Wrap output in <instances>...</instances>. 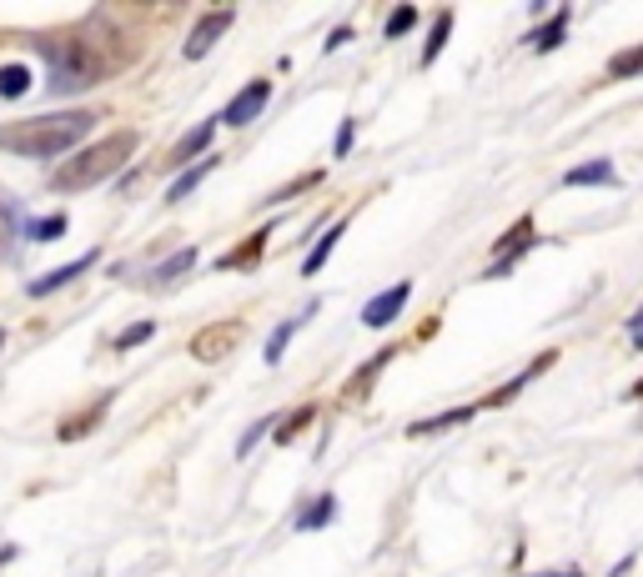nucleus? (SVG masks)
<instances>
[{"instance_id": "1", "label": "nucleus", "mask_w": 643, "mask_h": 577, "mask_svg": "<svg viewBox=\"0 0 643 577\" xmlns=\"http://www.w3.org/2000/svg\"><path fill=\"white\" fill-rule=\"evenodd\" d=\"M96 116L91 111H61V116H30V121H5L0 126V151L15 156H66L71 146L91 136Z\"/></svg>"}, {"instance_id": "2", "label": "nucleus", "mask_w": 643, "mask_h": 577, "mask_svg": "<svg viewBox=\"0 0 643 577\" xmlns=\"http://www.w3.org/2000/svg\"><path fill=\"white\" fill-rule=\"evenodd\" d=\"M36 51L46 55V66H51V80H46V91L61 101V96H81L101 86V76L111 71L101 51H96L86 36H40Z\"/></svg>"}, {"instance_id": "3", "label": "nucleus", "mask_w": 643, "mask_h": 577, "mask_svg": "<svg viewBox=\"0 0 643 577\" xmlns=\"http://www.w3.org/2000/svg\"><path fill=\"white\" fill-rule=\"evenodd\" d=\"M136 151V131H111L101 136L96 146H86V151H76L71 161H61V166L51 171V191H91V186L111 181L126 161H132Z\"/></svg>"}, {"instance_id": "4", "label": "nucleus", "mask_w": 643, "mask_h": 577, "mask_svg": "<svg viewBox=\"0 0 643 577\" xmlns=\"http://www.w3.org/2000/svg\"><path fill=\"white\" fill-rule=\"evenodd\" d=\"M242 337H247L242 322H211V327H201L197 337H191V356H197V362H226V356L242 347Z\"/></svg>"}, {"instance_id": "5", "label": "nucleus", "mask_w": 643, "mask_h": 577, "mask_svg": "<svg viewBox=\"0 0 643 577\" xmlns=\"http://www.w3.org/2000/svg\"><path fill=\"white\" fill-rule=\"evenodd\" d=\"M267 101H272V80H247L217 121H226V126H251V121L267 111Z\"/></svg>"}, {"instance_id": "6", "label": "nucleus", "mask_w": 643, "mask_h": 577, "mask_svg": "<svg viewBox=\"0 0 643 577\" xmlns=\"http://www.w3.org/2000/svg\"><path fill=\"white\" fill-rule=\"evenodd\" d=\"M232 21H237V11H207L197 21V30H191V40L182 46V55H186V61H201V55H207L211 46L226 36V30H232Z\"/></svg>"}, {"instance_id": "7", "label": "nucleus", "mask_w": 643, "mask_h": 577, "mask_svg": "<svg viewBox=\"0 0 643 577\" xmlns=\"http://www.w3.org/2000/svg\"><path fill=\"white\" fill-rule=\"evenodd\" d=\"M528 247H533V216H518V222H512L508 231H503V241H498V262L487 266V276H508Z\"/></svg>"}, {"instance_id": "8", "label": "nucleus", "mask_w": 643, "mask_h": 577, "mask_svg": "<svg viewBox=\"0 0 643 577\" xmlns=\"http://www.w3.org/2000/svg\"><path fill=\"white\" fill-rule=\"evenodd\" d=\"M407 297H412V281H393L387 291H378V297L362 306V327H387V322H397Z\"/></svg>"}, {"instance_id": "9", "label": "nucleus", "mask_w": 643, "mask_h": 577, "mask_svg": "<svg viewBox=\"0 0 643 577\" xmlns=\"http://www.w3.org/2000/svg\"><path fill=\"white\" fill-rule=\"evenodd\" d=\"M553 362H558V352H543L539 362H533V367H528V372H518V377H508V381H503V387H498V392H487L483 402H478V407H508L512 397L523 392V387H528V381H533V377H543V372H548Z\"/></svg>"}, {"instance_id": "10", "label": "nucleus", "mask_w": 643, "mask_h": 577, "mask_svg": "<svg viewBox=\"0 0 643 577\" xmlns=\"http://www.w3.org/2000/svg\"><path fill=\"white\" fill-rule=\"evenodd\" d=\"M96 256H101V251H86V256H76V262H66V266H55V272H46V276H36V281H30V297H51V291H61L66 287V281H76L81 272H91L96 266Z\"/></svg>"}, {"instance_id": "11", "label": "nucleus", "mask_w": 643, "mask_h": 577, "mask_svg": "<svg viewBox=\"0 0 643 577\" xmlns=\"http://www.w3.org/2000/svg\"><path fill=\"white\" fill-rule=\"evenodd\" d=\"M393 356H397V347H382V352L372 356L368 367L353 372V377H347V387H342V402H362V397L372 392V381H378L382 372H387V362H393Z\"/></svg>"}, {"instance_id": "12", "label": "nucleus", "mask_w": 643, "mask_h": 577, "mask_svg": "<svg viewBox=\"0 0 643 577\" xmlns=\"http://www.w3.org/2000/svg\"><path fill=\"white\" fill-rule=\"evenodd\" d=\"M568 21H573V11H568V5H564V11H553L539 30H528V46H533L539 55L558 51V46H564V36H568Z\"/></svg>"}, {"instance_id": "13", "label": "nucleus", "mask_w": 643, "mask_h": 577, "mask_svg": "<svg viewBox=\"0 0 643 577\" xmlns=\"http://www.w3.org/2000/svg\"><path fill=\"white\" fill-rule=\"evenodd\" d=\"M211 136H217V121H201V126H191V131L182 136V141L171 146V156H166V166H186L191 156H201L211 146Z\"/></svg>"}, {"instance_id": "14", "label": "nucleus", "mask_w": 643, "mask_h": 577, "mask_svg": "<svg viewBox=\"0 0 643 577\" xmlns=\"http://www.w3.org/2000/svg\"><path fill=\"white\" fill-rule=\"evenodd\" d=\"M267 241H272V226H262L257 237H247V247H237V251H226L222 262V272H251V266L262 262V251H267Z\"/></svg>"}, {"instance_id": "15", "label": "nucleus", "mask_w": 643, "mask_h": 577, "mask_svg": "<svg viewBox=\"0 0 643 577\" xmlns=\"http://www.w3.org/2000/svg\"><path fill=\"white\" fill-rule=\"evenodd\" d=\"M614 181H618V171H614V161H608V156L583 161V166H573V171L564 176L568 191H578V186H614Z\"/></svg>"}, {"instance_id": "16", "label": "nucleus", "mask_w": 643, "mask_h": 577, "mask_svg": "<svg viewBox=\"0 0 643 577\" xmlns=\"http://www.w3.org/2000/svg\"><path fill=\"white\" fill-rule=\"evenodd\" d=\"M478 412V402L473 407H453V412H437V417H418L412 427H407V437H433V432H453V427H462V422Z\"/></svg>"}, {"instance_id": "17", "label": "nucleus", "mask_w": 643, "mask_h": 577, "mask_svg": "<svg viewBox=\"0 0 643 577\" xmlns=\"http://www.w3.org/2000/svg\"><path fill=\"white\" fill-rule=\"evenodd\" d=\"M106 402H111V392H106V397H96V402H91L86 412H76V417H66V422H61V442H81V437L91 432L96 422L106 417Z\"/></svg>"}, {"instance_id": "18", "label": "nucleus", "mask_w": 643, "mask_h": 577, "mask_svg": "<svg viewBox=\"0 0 643 577\" xmlns=\"http://www.w3.org/2000/svg\"><path fill=\"white\" fill-rule=\"evenodd\" d=\"M211 171H217V156L197 161V166H186V171H182V176H176V181H171L166 201H171V206H176V201H186V197H191V191H197V186H201V181H207Z\"/></svg>"}, {"instance_id": "19", "label": "nucleus", "mask_w": 643, "mask_h": 577, "mask_svg": "<svg viewBox=\"0 0 643 577\" xmlns=\"http://www.w3.org/2000/svg\"><path fill=\"white\" fill-rule=\"evenodd\" d=\"M191 266H197V247H182L176 256H166V262L151 272V287H171V281H176V276H186Z\"/></svg>"}, {"instance_id": "20", "label": "nucleus", "mask_w": 643, "mask_h": 577, "mask_svg": "<svg viewBox=\"0 0 643 577\" xmlns=\"http://www.w3.org/2000/svg\"><path fill=\"white\" fill-rule=\"evenodd\" d=\"M342 231H347V222H332V226H327V237H322L312 251H307L302 276H317V272H322V266H327V256H332V247H337V241H342Z\"/></svg>"}, {"instance_id": "21", "label": "nucleus", "mask_w": 643, "mask_h": 577, "mask_svg": "<svg viewBox=\"0 0 643 577\" xmlns=\"http://www.w3.org/2000/svg\"><path fill=\"white\" fill-rule=\"evenodd\" d=\"M312 312H317V302L307 306L302 316H292V322H282V327H276L272 337H267V362H282V352H287V341L297 337V327H302V322H307V316H312Z\"/></svg>"}, {"instance_id": "22", "label": "nucleus", "mask_w": 643, "mask_h": 577, "mask_svg": "<svg viewBox=\"0 0 643 577\" xmlns=\"http://www.w3.org/2000/svg\"><path fill=\"white\" fill-rule=\"evenodd\" d=\"M633 76H643V40L608 61V80H633Z\"/></svg>"}, {"instance_id": "23", "label": "nucleus", "mask_w": 643, "mask_h": 577, "mask_svg": "<svg viewBox=\"0 0 643 577\" xmlns=\"http://www.w3.org/2000/svg\"><path fill=\"white\" fill-rule=\"evenodd\" d=\"M332 517H337V498H332V492H322V498H317L312 507L297 517V527H302V532H317V527H327Z\"/></svg>"}, {"instance_id": "24", "label": "nucleus", "mask_w": 643, "mask_h": 577, "mask_svg": "<svg viewBox=\"0 0 643 577\" xmlns=\"http://www.w3.org/2000/svg\"><path fill=\"white\" fill-rule=\"evenodd\" d=\"M312 417H317V407H312V402H302V407L292 412L287 422H276V447L297 442V432H302V427H312Z\"/></svg>"}, {"instance_id": "25", "label": "nucleus", "mask_w": 643, "mask_h": 577, "mask_svg": "<svg viewBox=\"0 0 643 577\" xmlns=\"http://www.w3.org/2000/svg\"><path fill=\"white\" fill-rule=\"evenodd\" d=\"M447 36H453V11H437L433 36H428V46H422V66H433V61H437V51L447 46Z\"/></svg>"}, {"instance_id": "26", "label": "nucleus", "mask_w": 643, "mask_h": 577, "mask_svg": "<svg viewBox=\"0 0 643 577\" xmlns=\"http://www.w3.org/2000/svg\"><path fill=\"white\" fill-rule=\"evenodd\" d=\"M30 91V71L26 66H0V96L5 101H15V96Z\"/></svg>"}, {"instance_id": "27", "label": "nucleus", "mask_w": 643, "mask_h": 577, "mask_svg": "<svg viewBox=\"0 0 643 577\" xmlns=\"http://www.w3.org/2000/svg\"><path fill=\"white\" fill-rule=\"evenodd\" d=\"M412 26H418V5H397V11L387 15V26H382V36H387V40H397V36H407Z\"/></svg>"}, {"instance_id": "28", "label": "nucleus", "mask_w": 643, "mask_h": 577, "mask_svg": "<svg viewBox=\"0 0 643 577\" xmlns=\"http://www.w3.org/2000/svg\"><path fill=\"white\" fill-rule=\"evenodd\" d=\"M26 237H30V241H55V237H66V211H61V216H46V222H30V226H26Z\"/></svg>"}, {"instance_id": "29", "label": "nucleus", "mask_w": 643, "mask_h": 577, "mask_svg": "<svg viewBox=\"0 0 643 577\" xmlns=\"http://www.w3.org/2000/svg\"><path fill=\"white\" fill-rule=\"evenodd\" d=\"M157 337V322H136V327H126L116 337V352H132V347H141V341Z\"/></svg>"}, {"instance_id": "30", "label": "nucleus", "mask_w": 643, "mask_h": 577, "mask_svg": "<svg viewBox=\"0 0 643 577\" xmlns=\"http://www.w3.org/2000/svg\"><path fill=\"white\" fill-rule=\"evenodd\" d=\"M322 181V171H307V176H297V181L287 186V191H276V197H267V206H282V201H292L297 191H307V186H317Z\"/></svg>"}, {"instance_id": "31", "label": "nucleus", "mask_w": 643, "mask_h": 577, "mask_svg": "<svg viewBox=\"0 0 643 577\" xmlns=\"http://www.w3.org/2000/svg\"><path fill=\"white\" fill-rule=\"evenodd\" d=\"M267 427H276V417H262V422H251V427H247V437H242V442H237V457H247L251 447L262 442V432H267Z\"/></svg>"}, {"instance_id": "32", "label": "nucleus", "mask_w": 643, "mask_h": 577, "mask_svg": "<svg viewBox=\"0 0 643 577\" xmlns=\"http://www.w3.org/2000/svg\"><path fill=\"white\" fill-rule=\"evenodd\" d=\"M353 136H357V121L347 116V121H342V131H337V156H347V151H353Z\"/></svg>"}, {"instance_id": "33", "label": "nucleus", "mask_w": 643, "mask_h": 577, "mask_svg": "<svg viewBox=\"0 0 643 577\" xmlns=\"http://www.w3.org/2000/svg\"><path fill=\"white\" fill-rule=\"evenodd\" d=\"M347 40H353V30H347V26H337V30H332V36H327V51H342Z\"/></svg>"}, {"instance_id": "34", "label": "nucleus", "mask_w": 643, "mask_h": 577, "mask_svg": "<svg viewBox=\"0 0 643 577\" xmlns=\"http://www.w3.org/2000/svg\"><path fill=\"white\" fill-rule=\"evenodd\" d=\"M539 577H583L578 567H558V573H539Z\"/></svg>"}, {"instance_id": "35", "label": "nucleus", "mask_w": 643, "mask_h": 577, "mask_svg": "<svg viewBox=\"0 0 643 577\" xmlns=\"http://www.w3.org/2000/svg\"><path fill=\"white\" fill-rule=\"evenodd\" d=\"M629 567H633V557H623V563H618V567H614V573H608V577H629Z\"/></svg>"}, {"instance_id": "36", "label": "nucleus", "mask_w": 643, "mask_h": 577, "mask_svg": "<svg viewBox=\"0 0 643 577\" xmlns=\"http://www.w3.org/2000/svg\"><path fill=\"white\" fill-rule=\"evenodd\" d=\"M633 341H639V347H643V327H639V331H633Z\"/></svg>"}, {"instance_id": "37", "label": "nucleus", "mask_w": 643, "mask_h": 577, "mask_svg": "<svg viewBox=\"0 0 643 577\" xmlns=\"http://www.w3.org/2000/svg\"><path fill=\"white\" fill-rule=\"evenodd\" d=\"M633 397H643V381H639V387H633Z\"/></svg>"}, {"instance_id": "38", "label": "nucleus", "mask_w": 643, "mask_h": 577, "mask_svg": "<svg viewBox=\"0 0 643 577\" xmlns=\"http://www.w3.org/2000/svg\"><path fill=\"white\" fill-rule=\"evenodd\" d=\"M0 347H5V331H0Z\"/></svg>"}]
</instances>
